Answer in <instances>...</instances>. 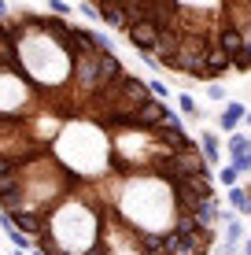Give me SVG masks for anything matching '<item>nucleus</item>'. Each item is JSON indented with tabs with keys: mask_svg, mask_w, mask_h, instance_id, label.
Instances as JSON below:
<instances>
[{
	"mask_svg": "<svg viewBox=\"0 0 251 255\" xmlns=\"http://www.w3.org/2000/svg\"><path fill=\"white\" fill-rule=\"evenodd\" d=\"M0 211L48 255H211L222 222L200 140L103 33L0 19Z\"/></svg>",
	"mask_w": 251,
	"mask_h": 255,
	"instance_id": "1",
	"label": "nucleus"
},
{
	"mask_svg": "<svg viewBox=\"0 0 251 255\" xmlns=\"http://www.w3.org/2000/svg\"><path fill=\"white\" fill-rule=\"evenodd\" d=\"M103 26L122 33L144 22L155 30V52L144 63L207 82L214 52L229 59L233 74L251 70V0H89Z\"/></svg>",
	"mask_w": 251,
	"mask_h": 255,
	"instance_id": "2",
	"label": "nucleus"
},
{
	"mask_svg": "<svg viewBox=\"0 0 251 255\" xmlns=\"http://www.w3.org/2000/svg\"><path fill=\"white\" fill-rule=\"evenodd\" d=\"M244 115H248L244 104H240V100H229L226 108L218 111V129H222V133H233V129H240V126H244Z\"/></svg>",
	"mask_w": 251,
	"mask_h": 255,
	"instance_id": "3",
	"label": "nucleus"
},
{
	"mask_svg": "<svg viewBox=\"0 0 251 255\" xmlns=\"http://www.w3.org/2000/svg\"><path fill=\"white\" fill-rule=\"evenodd\" d=\"M226 196H229V204H233V211L237 215H251V185H229L226 189Z\"/></svg>",
	"mask_w": 251,
	"mask_h": 255,
	"instance_id": "4",
	"label": "nucleus"
},
{
	"mask_svg": "<svg viewBox=\"0 0 251 255\" xmlns=\"http://www.w3.org/2000/svg\"><path fill=\"white\" fill-rule=\"evenodd\" d=\"M200 148H203V155H207V163H222V140L214 129H200Z\"/></svg>",
	"mask_w": 251,
	"mask_h": 255,
	"instance_id": "5",
	"label": "nucleus"
},
{
	"mask_svg": "<svg viewBox=\"0 0 251 255\" xmlns=\"http://www.w3.org/2000/svg\"><path fill=\"white\" fill-rule=\"evenodd\" d=\"M177 100V108H181V115H188V119H203V108L192 100V93H177L174 96Z\"/></svg>",
	"mask_w": 251,
	"mask_h": 255,
	"instance_id": "6",
	"label": "nucleus"
},
{
	"mask_svg": "<svg viewBox=\"0 0 251 255\" xmlns=\"http://www.w3.org/2000/svg\"><path fill=\"white\" fill-rule=\"evenodd\" d=\"M226 148H229V155H244L248 148H251V137H248V133H240V129H233L229 140H226Z\"/></svg>",
	"mask_w": 251,
	"mask_h": 255,
	"instance_id": "7",
	"label": "nucleus"
},
{
	"mask_svg": "<svg viewBox=\"0 0 251 255\" xmlns=\"http://www.w3.org/2000/svg\"><path fill=\"white\" fill-rule=\"evenodd\" d=\"M218 181H222V185H226V189H229V185H237V181H240L237 166H233V163H229V166H222V170H218Z\"/></svg>",
	"mask_w": 251,
	"mask_h": 255,
	"instance_id": "8",
	"label": "nucleus"
},
{
	"mask_svg": "<svg viewBox=\"0 0 251 255\" xmlns=\"http://www.w3.org/2000/svg\"><path fill=\"white\" fill-rule=\"evenodd\" d=\"M207 96H211V100H218V104H226V85H222V82H207Z\"/></svg>",
	"mask_w": 251,
	"mask_h": 255,
	"instance_id": "9",
	"label": "nucleus"
},
{
	"mask_svg": "<svg viewBox=\"0 0 251 255\" xmlns=\"http://www.w3.org/2000/svg\"><path fill=\"white\" fill-rule=\"evenodd\" d=\"M148 89L159 96V100H174V89H170L167 82H148Z\"/></svg>",
	"mask_w": 251,
	"mask_h": 255,
	"instance_id": "10",
	"label": "nucleus"
},
{
	"mask_svg": "<svg viewBox=\"0 0 251 255\" xmlns=\"http://www.w3.org/2000/svg\"><path fill=\"white\" fill-rule=\"evenodd\" d=\"M45 7H48V11H56V15H74V7L67 4V0H45Z\"/></svg>",
	"mask_w": 251,
	"mask_h": 255,
	"instance_id": "11",
	"label": "nucleus"
},
{
	"mask_svg": "<svg viewBox=\"0 0 251 255\" xmlns=\"http://www.w3.org/2000/svg\"><path fill=\"white\" fill-rule=\"evenodd\" d=\"M229 163L237 166V174H248V170H251V159H248V152H244V155H229Z\"/></svg>",
	"mask_w": 251,
	"mask_h": 255,
	"instance_id": "12",
	"label": "nucleus"
},
{
	"mask_svg": "<svg viewBox=\"0 0 251 255\" xmlns=\"http://www.w3.org/2000/svg\"><path fill=\"white\" fill-rule=\"evenodd\" d=\"M240 248H244V255H251V237H244V241H240Z\"/></svg>",
	"mask_w": 251,
	"mask_h": 255,
	"instance_id": "13",
	"label": "nucleus"
},
{
	"mask_svg": "<svg viewBox=\"0 0 251 255\" xmlns=\"http://www.w3.org/2000/svg\"><path fill=\"white\" fill-rule=\"evenodd\" d=\"M7 11H11V7H7V0H0V19H4Z\"/></svg>",
	"mask_w": 251,
	"mask_h": 255,
	"instance_id": "14",
	"label": "nucleus"
},
{
	"mask_svg": "<svg viewBox=\"0 0 251 255\" xmlns=\"http://www.w3.org/2000/svg\"><path fill=\"white\" fill-rule=\"evenodd\" d=\"M244 126H248V129H251V111H248V115H244Z\"/></svg>",
	"mask_w": 251,
	"mask_h": 255,
	"instance_id": "15",
	"label": "nucleus"
},
{
	"mask_svg": "<svg viewBox=\"0 0 251 255\" xmlns=\"http://www.w3.org/2000/svg\"><path fill=\"white\" fill-rule=\"evenodd\" d=\"M11 255H26V252H11Z\"/></svg>",
	"mask_w": 251,
	"mask_h": 255,
	"instance_id": "16",
	"label": "nucleus"
},
{
	"mask_svg": "<svg viewBox=\"0 0 251 255\" xmlns=\"http://www.w3.org/2000/svg\"><path fill=\"white\" fill-rule=\"evenodd\" d=\"M248 159H251V148H248Z\"/></svg>",
	"mask_w": 251,
	"mask_h": 255,
	"instance_id": "17",
	"label": "nucleus"
}]
</instances>
